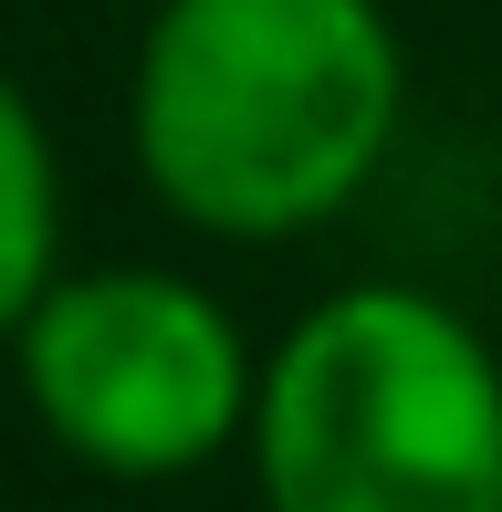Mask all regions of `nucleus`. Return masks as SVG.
Instances as JSON below:
<instances>
[{
  "label": "nucleus",
  "mask_w": 502,
  "mask_h": 512,
  "mask_svg": "<svg viewBox=\"0 0 502 512\" xmlns=\"http://www.w3.org/2000/svg\"><path fill=\"white\" fill-rule=\"evenodd\" d=\"M53 272H63V157L42 105L0 74V345L53 293Z\"/></svg>",
  "instance_id": "obj_4"
},
{
  "label": "nucleus",
  "mask_w": 502,
  "mask_h": 512,
  "mask_svg": "<svg viewBox=\"0 0 502 512\" xmlns=\"http://www.w3.org/2000/svg\"><path fill=\"white\" fill-rule=\"evenodd\" d=\"M408 115L387 0H157L126 74L147 199L199 241H304L377 189Z\"/></svg>",
  "instance_id": "obj_1"
},
{
  "label": "nucleus",
  "mask_w": 502,
  "mask_h": 512,
  "mask_svg": "<svg viewBox=\"0 0 502 512\" xmlns=\"http://www.w3.org/2000/svg\"><path fill=\"white\" fill-rule=\"evenodd\" d=\"M262 512H502V356L429 283H335L262 345Z\"/></svg>",
  "instance_id": "obj_2"
},
{
  "label": "nucleus",
  "mask_w": 502,
  "mask_h": 512,
  "mask_svg": "<svg viewBox=\"0 0 502 512\" xmlns=\"http://www.w3.org/2000/svg\"><path fill=\"white\" fill-rule=\"evenodd\" d=\"M32 429L105 481H189L251 439L262 345L210 283L157 262L53 272L11 335Z\"/></svg>",
  "instance_id": "obj_3"
}]
</instances>
